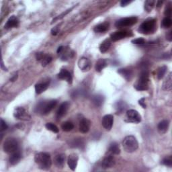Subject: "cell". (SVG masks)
Listing matches in <instances>:
<instances>
[{
    "mask_svg": "<svg viewBox=\"0 0 172 172\" xmlns=\"http://www.w3.org/2000/svg\"><path fill=\"white\" fill-rule=\"evenodd\" d=\"M21 158H22V155L19 151H17L16 152L12 153L9 159L10 163L12 166L16 165V164L19 163V162L21 159Z\"/></svg>",
    "mask_w": 172,
    "mask_h": 172,
    "instance_id": "obj_19",
    "label": "cell"
},
{
    "mask_svg": "<svg viewBox=\"0 0 172 172\" xmlns=\"http://www.w3.org/2000/svg\"><path fill=\"white\" fill-rule=\"evenodd\" d=\"M108 28H109V23H108V22H104V23L97 25L93 30H94L96 32L101 33L107 31L108 30Z\"/></svg>",
    "mask_w": 172,
    "mask_h": 172,
    "instance_id": "obj_26",
    "label": "cell"
},
{
    "mask_svg": "<svg viewBox=\"0 0 172 172\" xmlns=\"http://www.w3.org/2000/svg\"><path fill=\"white\" fill-rule=\"evenodd\" d=\"M78 159H79L78 158V155L76 153H72V154H71L69 156L67 163H68V166L72 170L74 171L76 169L78 163Z\"/></svg>",
    "mask_w": 172,
    "mask_h": 172,
    "instance_id": "obj_13",
    "label": "cell"
},
{
    "mask_svg": "<svg viewBox=\"0 0 172 172\" xmlns=\"http://www.w3.org/2000/svg\"><path fill=\"white\" fill-rule=\"evenodd\" d=\"M90 127V122L87 119H82L80 122V131L82 133H86L89 131Z\"/></svg>",
    "mask_w": 172,
    "mask_h": 172,
    "instance_id": "obj_20",
    "label": "cell"
},
{
    "mask_svg": "<svg viewBox=\"0 0 172 172\" xmlns=\"http://www.w3.org/2000/svg\"><path fill=\"white\" fill-rule=\"evenodd\" d=\"M167 67L166 66H163L162 67H160V68L158 69V77L159 80H162V78L165 76V74L166 73V71H167Z\"/></svg>",
    "mask_w": 172,
    "mask_h": 172,
    "instance_id": "obj_36",
    "label": "cell"
},
{
    "mask_svg": "<svg viewBox=\"0 0 172 172\" xmlns=\"http://www.w3.org/2000/svg\"><path fill=\"white\" fill-rule=\"evenodd\" d=\"M14 117L17 119L22 120V121H29L31 118V117L26 112L23 107H17L16 108H15Z\"/></svg>",
    "mask_w": 172,
    "mask_h": 172,
    "instance_id": "obj_9",
    "label": "cell"
},
{
    "mask_svg": "<svg viewBox=\"0 0 172 172\" xmlns=\"http://www.w3.org/2000/svg\"><path fill=\"white\" fill-rule=\"evenodd\" d=\"M167 39L169 41H171L172 40V32H170L169 34L167 35Z\"/></svg>",
    "mask_w": 172,
    "mask_h": 172,
    "instance_id": "obj_45",
    "label": "cell"
},
{
    "mask_svg": "<svg viewBox=\"0 0 172 172\" xmlns=\"http://www.w3.org/2000/svg\"><path fill=\"white\" fill-rule=\"evenodd\" d=\"M149 73L147 70L144 69L141 72L139 80L136 84L134 85V87L138 91L147 90L149 88Z\"/></svg>",
    "mask_w": 172,
    "mask_h": 172,
    "instance_id": "obj_4",
    "label": "cell"
},
{
    "mask_svg": "<svg viewBox=\"0 0 172 172\" xmlns=\"http://www.w3.org/2000/svg\"><path fill=\"white\" fill-rule=\"evenodd\" d=\"M35 163L41 170H49L52 165L51 155L47 153H39L35 157Z\"/></svg>",
    "mask_w": 172,
    "mask_h": 172,
    "instance_id": "obj_1",
    "label": "cell"
},
{
    "mask_svg": "<svg viewBox=\"0 0 172 172\" xmlns=\"http://www.w3.org/2000/svg\"><path fill=\"white\" fill-rule=\"evenodd\" d=\"M74 126L71 122H65L61 125V129L65 132H69L71 130H72Z\"/></svg>",
    "mask_w": 172,
    "mask_h": 172,
    "instance_id": "obj_32",
    "label": "cell"
},
{
    "mask_svg": "<svg viewBox=\"0 0 172 172\" xmlns=\"http://www.w3.org/2000/svg\"><path fill=\"white\" fill-rule=\"evenodd\" d=\"M171 24H172V21L170 18L166 17L162 21V26L163 27L165 28H170L171 26Z\"/></svg>",
    "mask_w": 172,
    "mask_h": 172,
    "instance_id": "obj_37",
    "label": "cell"
},
{
    "mask_svg": "<svg viewBox=\"0 0 172 172\" xmlns=\"http://www.w3.org/2000/svg\"><path fill=\"white\" fill-rule=\"evenodd\" d=\"M162 163L163 165H165L168 167H171L172 166V159L171 157H169V158H165L162 161Z\"/></svg>",
    "mask_w": 172,
    "mask_h": 172,
    "instance_id": "obj_38",
    "label": "cell"
},
{
    "mask_svg": "<svg viewBox=\"0 0 172 172\" xmlns=\"http://www.w3.org/2000/svg\"><path fill=\"white\" fill-rule=\"evenodd\" d=\"M155 2L153 0H147L145 2V10L147 11V12H151L153 7L155 6Z\"/></svg>",
    "mask_w": 172,
    "mask_h": 172,
    "instance_id": "obj_33",
    "label": "cell"
},
{
    "mask_svg": "<svg viewBox=\"0 0 172 172\" xmlns=\"http://www.w3.org/2000/svg\"><path fill=\"white\" fill-rule=\"evenodd\" d=\"M36 57L37 61H40L43 67H46L47 65L49 64L52 61V57H51V56L44 55V53H37Z\"/></svg>",
    "mask_w": 172,
    "mask_h": 172,
    "instance_id": "obj_12",
    "label": "cell"
},
{
    "mask_svg": "<svg viewBox=\"0 0 172 172\" xmlns=\"http://www.w3.org/2000/svg\"><path fill=\"white\" fill-rule=\"evenodd\" d=\"M65 154H59L57 155L55 158L54 162L55 166L58 168H63L64 166L65 162Z\"/></svg>",
    "mask_w": 172,
    "mask_h": 172,
    "instance_id": "obj_21",
    "label": "cell"
},
{
    "mask_svg": "<svg viewBox=\"0 0 172 172\" xmlns=\"http://www.w3.org/2000/svg\"><path fill=\"white\" fill-rule=\"evenodd\" d=\"M92 100L93 102L97 106H102L104 103V98L101 95H96L93 97Z\"/></svg>",
    "mask_w": 172,
    "mask_h": 172,
    "instance_id": "obj_31",
    "label": "cell"
},
{
    "mask_svg": "<svg viewBox=\"0 0 172 172\" xmlns=\"http://www.w3.org/2000/svg\"><path fill=\"white\" fill-rule=\"evenodd\" d=\"M91 62L86 57H81L78 61V66L82 72H88L91 68Z\"/></svg>",
    "mask_w": 172,
    "mask_h": 172,
    "instance_id": "obj_11",
    "label": "cell"
},
{
    "mask_svg": "<svg viewBox=\"0 0 172 172\" xmlns=\"http://www.w3.org/2000/svg\"><path fill=\"white\" fill-rule=\"evenodd\" d=\"M71 147L73 148H81L84 146V141L81 139H74L71 143Z\"/></svg>",
    "mask_w": 172,
    "mask_h": 172,
    "instance_id": "obj_34",
    "label": "cell"
},
{
    "mask_svg": "<svg viewBox=\"0 0 172 172\" xmlns=\"http://www.w3.org/2000/svg\"><path fill=\"white\" fill-rule=\"evenodd\" d=\"M18 25H19V20H18V18L16 16H12L7 20L4 27L6 29H10L12 28H16Z\"/></svg>",
    "mask_w": 172,
    "mask_h": 172,
    "instance_id": "obj_17",
    "label": "cell"
},
{
    "mask_svg": "<svg viewBox=\"0 0 172 172\" xmlns=\"http://www.w3.org/2000/svg\"><path fill=\"white\" fill-rule=\"evenodd\" d=\"M122 147L127 153H133L139 147V143L134 136L126 137L122 141Z\"/></svg>",
    "mask_w": 172,
    "mask_h": 172,
    "instance_id": "obj_3",
    "label": "cell"
},
{
    "mask_svg": "<svg viewBox=\"0 0 172 172\" xmlns=\"http://www.w3.org/2000/svg\"><path fill=\"white\" fill-rule=\"evenodd\" d=\"M128 36V32L125 31H118L115 32L112 34L110 35V39L113 41H118L121 39H125V37Z\"/></svg>",
    "mask_w": 172,
    "mask_h": 172,
    "instance_id": "obj_18",
    "label": "cell"
},
{
    "mask_svg": "<svg viewBox=\"0 0 172 172\" xmlns=\"http://www.w3.org/2000/svg\"><path fill=\"white\" fill-rule=\"evenodd\" d=\"M107 66V63L105 59H99L98 62L96 63V72H100L103 69L105 68V67Z\"/></svg>",
    "mask_w": 172,
    "mask_h": 172,
    "instance_id": "obj_29",
    "label": "cell"
},
{
    "mask_svg": "<svg viewBox=\"0 0 172 172\" xmlns=\"http://www.w3.org/2000/svg\"><path fill=\"white\" fill-rule=\"evenodd\" d=\"M125 121L127 122L137 124L141 121V117L135 110H129L126 112Z\"/></svg>",
    "mask_w": 172,
    "mask_h": 172,
    "instance_id": "obj_7",
    "label": "cell"
},
{
    "mask_svg": "<svg viewBox=\"0 0 172 172\" xmlns=\"http://www.w3.org/2000/svg\"><path fill=\"white\" fill-rule=\"evenodd\" d=\"M155 24L156 21L154 19H149L146 20L140 26L139 31L140 32L143 34H149L155 31Z\"/></svg>",
    "mask_w": 172,
    "mask_h": 172,
    "instance_id": "obj_6",
    "label": "cell"
},
{
    "mask_svg": "<svg viewBox=\"0 0 172 172\" xmlns=\"http://www.w3.org/2000/svg\"><path fill=\"white\" fill-rule=\"evenodd\" d=\"M17 77H18L17 75H15V76L12 78V79H11V81H14L15 80H16L17 79Z\"/></svg>",
    "mask_w": 172,
    "mask_h": 172,
    "instance_id": "obj_48",
    "label": "cell"
},
{
    "mask_svg": "<svg viewBox=\"0 0 172 172\" xmlns=\"http://www.w3.org/2000/svg\"><path fill=\"white\" fill-rule=\"evenodd\" d=\"M118 73L121 75L122 77H124L126 80H130L132 76L131 71L127 69H121L118 71Z\"/></svg>",
    "mask_w": 172,
    "mask_h": 172,
    "instance_id": "obj_28",
    "label": "cell"
},
{
    "mask_svg": "<svg viewBox=\"0 0 172 172\" xmlns=\"http://www.w3.org/2000/svg\"><path fill=\"white\" fill-rule=\"evenodd\" d=\"M3 149L7 153H12L18 151V143L16 139L14 138H9L6 140L3 145Z\"/></svg>",
    "mask_w": 172,
    "mask_h": 172,
    "instance_id": "obj_5",
    "label": "cell"
},
{
    "mask_svg": "<svg viewBox=\"0 0 172 172\" xmlns=\"http://www.w3.org/2000/svg\"><path fill=\"white\" fill-rule=\"evenodd\" d=\"M58 32H59V31H58V29H57V27H55V28H53L52 29V31H51V34L53 35H57V34L58 33Z\"/></svg>",
    "mask_w": 172,
    "mask_h": 172,
    "instance_id": "obj_44",
    "label": "cell"
},
{
    "mask_svg": "<svg viewBox=\"0 0 172 172\" xmlns=\"http://www.w3.org/2000/svg\"><path fill=\"white\" fill-rule=\"evenodd\" d=\"M58 77L61 80H65L67 83L70 84H72L73 78L72 74L66 69H61V72L58 74Z\"/></svg>",
    "mask_w": 172,
    "mask_h": 172,
    "instance_id": "obj_15",
    "label": "cell"
},
{
    "mask_svg": "<svg viewBox=\"0 0 172 172\" xmlns=\"http://www.w3.org/2000/svg\"><path fill=\"white\" fill-rule=\"evenodd\" d=\"M171 7L170 6L166 7V9L165 10V15L166 16V17L167 18H170V16H171Z\"/></svg>",
    "mask_w": 172,
    "mask_h": 172,
    "instance_id": "obj_41",
    "label": "cell"
},
{
    "mask_svg": "<svg viewBox=\"0 0 172 172\" xmlns=\"http://www.w3.org/2000/svg\"><path fill=\"white\" fill-rule=\"evenodd\" d=\"M162 3H163V2H162V1H159V2H158V3H157V6H158V7H161V6L162 5Z\"/></svg>",
    "mask_w": 172,
    "mask_h": 172,
    "instance_id": "obj_47",
    "label": "cell"
},
{
    "mask_svg": "<svg viewBox=\"0 0 172 172\" xmlns=\"http://www.w3.org/2000/svg\"><path fill=\"white\" fill-rule=\"evenodd\" d=\"M172 88V78L171 73L168 75L166 80L164 81L163 84V89L166 91H171Z\"/></svg>",
    "mask_w": 172,
    "mask_h": 172,
    "instance_id": "obj_24",
    "label": "cell"
},
{
    "mask_svg": "<svg viewBox=\"0 0 172 172\" xmlns=\"http://www.w3.org/2000/svg\"><path fill=\"white\" fill-rule=\"evenodd\" d=\"M109 152H110L112 154L118 155L121 153V149H120L119 145L117 143H112L109 147Z\"/></svg>",
    "mask_w": 172,
    "mask_h": 172,
    "instance_id": "obj_30",
    "label": "cell"
},
{
    "mask_svg": "<svg viewBox=\"0 0 172 172\" xmlns=\"http://www.w3.org/2000/svg\"><path fill=\"white\" fill-rule=\"evenodd\" d=\"M49 82H45V83H39L35 85V92L37 94H40L44 91H46L48 88Z\"/></svg>",
    "mask_w": 172,
    "mask_h": 172,
    "instance_id": "obj_23",
    "label": "cell"
},
{
    "mask_svg": "<svg viewBox=\"0 0 172 172\" xmlns=\"http://www.w3.org/2000/svg\"><path fill=\"white\" fill-rule=\"evenodd\" d=\"M139 105H141L143 108H146V107H147V106H146V104H145V98H141L139 101Z\"/></svg>",
    "mask_w": 172,
    "mask_h": 172,
    "instance_id": "obj_42",
    "label": "cell"
},
{
    "mask_svg": "<svg viewBox=\"0 0 172 172\" xmlns=\"http://www.w3.org/2000/svg\"><path fill=\"white\" fill-rule=\"evenodd\" d=\"M137 22V17H128L124 18L122 19L118 20L115 23L116 27L121 28V27H130Z\"/></svg>",
    "mask_w": 172,
    "mask_h": 172,
    "instance_id": "obj_8",
    "label": "cell"
},
{
    "mask_svg": "<svg viewBox=\"0 0 172 172\" xmlns=\"http://www.w3.org/2000/svg\"><path fill=\"white\" fill-rule=\"evenodd\" d=\"M111 45V40L110 39H106L100 44V51L101 53H106V52L109 49Z\"/></svg>",
    "mask_w": 172,
    "mask_h": 172,
    "instance_id": "obj_25",
    "label": "cell"
},
{
    "mask_svg": "<svg viewBox=\"0 0 172 172\" xmlns=\"http://www.w3.org/2000/svg\"><path fill=\"white\" fill-rule=\"evenodd\" d=\"M7 129V125L6 122L3 121V119H1V131H4V130Z\"/></svg>",
    "mask_w": 172,
    "mask_h": 172,
    "instance_id": "obj_40",
    "label": "cell"
},
{
    "mask_svg": "<svg viewBox=\"0 0 172 172\" xmlns=\"http://www.w3.org/2000/svg\"><path fill=\"white\" fill-rule=\"evenodd\" d=\"M69 104L67 102H65L61 104V106H59L57 111V118L58 119L62 118L63 116L66 114L67 110L69 109Z\"/></svg>",
    "mask_w": 172,
    "mask_h": 172,
    "instance_id": "obj_16",
    "label": "cell"
},
{
    "mask_svg": "<svg viewBox=\"0 0 172 172\" xmlns=\"http://www.w3.org/2000/svg\"><path fill=\"white\" fill-rule=\"evenodd\" d=\"M1 67H2V68L3 69V71H7V69L6 68V67H4V65H3V61H2V65H1Z\"/></svg>",
    "mask_w": 172,
    "mask_h": 172,
    "instance_id": "obj_46",
    "label": "cell"
},
{
    "mask_svg": "<svg viewBox=\"0 0 172 172\" xmlns=\"http://www.w3.org/2000/svg\"><path fill=\"white\" fill-rule=\"evenodd\" d=\"M114 123V117L113 115L108 114L104 116L102 118V124L104 128L107 130H110Z\"/></svg>",
    "mask_w": 172,
    "mask_h": 172,
    "instance_id": "obj_10",
    "label": "cell"
},
{
    "mask_svg": "<svg viewBox=\"0 0 172 172\" xmlns=\"http://www.w3.org/2000/svg\"><path fill=\"white\" fill-rule=\"evenodd\" d=\"M169 125L170 122L167 120H164V121L160 122L158 126V132L162 134H165L167 131L168 129H169Z\"/></svg>",
    "mask_w": 172,
    "mask_h": 172,
    "instance_id": "obj_22",
    "label": "cell"
},
{
    "mask_svg": "<svg viewBox=\"0 0 172 172\" xmlns=\"http://www.w3.org/2000/svg\"><path fill=\"white\" fill-rule=\"evenodd\" d=\"M45 126L48 130H51V131L55 133H57L59 132L58 127L56 126L55 125H54L53 123H51V122L47 123Z\"/></svg>",
    "mask_w": 172,
    "mask_h": 172,
    "instance_id": "obj_35",
    "label": "cell"
},
{
    "mask_svg": "<svg viewBox=\"0 0 172 172\" xmlns=\"http://www.w3.org/2000/svg\"><path fill=\"white\" fill-rule=\"evenodd\" d=\"M145 40L143 38H138L136 39H134L131 41V43L133 44H143L145 43Z\"/></svg>",
    "mask_w": 172,
    "mask_h": 172,
    "instance_id": "obj_39",
    "label": "cell"
},
{
    "mask_svg": "<svg viewBox=\"0 0 172 172\" xmlns=\"http://www.w3.org/2000/svg\"><path fill=\"white\" fill-rule=\"evenodd\" d=\"M114 157L112 155H109L106 156L105 158L104 159L102 163V167L103 169H108V168L113 167L114 166Z\"/></svg>",
    "mask_w": 172,
    "mask_h": 172,
    "instance_id": "obj_14",
    "label": "cell"
},
{
    "mask_svg": "<svg viewBox=\"0 0 172 172\" xmlns=\"http://www.w3.org/2000/svg\"><path fill=\"white\" fill-rule=\"evenodd\" d=\"M132 2L131 1H127V0H123V1H122L121 2V6L122 7H124V6H126L128 4H129V3H131Z\"/></svg>",
    "mask_w": 172,
    "mask_h": 172,
    "instance_id": "obj_43",
    "label": "cell"
},
{
    "mask_svg": "<svg viewBox=\"0 0 172 172\" xmlns=\"http://www.w3.org/2000/svg\"><path fill=\"white\" fill-rule=\"evenodd\" d=\"M57 104V101L52 100L49 101H43L40 102L35 108V112L37 114L46 115L51 113Z\"/></svg>",
    "mask_w": 172,
    "mask_h": 172,
    "instance_id": "obj_2",
    "label": "cell"
},
{
    "mask_svg": "<svg viewBox=\"0 0 172 172\" xmlns=\"http://www.w3.org/2000/svg\"><path fill=\"white\" fill-rule=\"evenodd\" d=\"M127 107L126 104L123 101H119L115 104V108L118 114H121L125 110Z\"/></svg>",
    "mask_w": 172,
    "mask_h": 172,
    "instance_id": "obj_27",
    "label": "cell"
}]
</instances>
